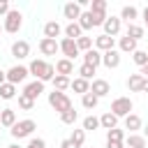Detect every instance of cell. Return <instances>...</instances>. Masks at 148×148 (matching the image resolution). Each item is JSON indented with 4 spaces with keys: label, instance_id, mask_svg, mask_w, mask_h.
<instances>
[{
    "label": "cell",
    "instance_id": "obj_1",
    "mask_svg": "<svg viewBox=\"0 0 148 148\" xmlns=\"http://www.w3.org/2000/svg\"><path fill=\"white\" fill-rule=\"evenodd\" d=\"M28 69H30V74L35 76V81L46 83V81H53V79H56V65H51V62H46V60H42V58H35V60L28 65Z\"/></svg>",
    "mask_w": 148,
    "mask_h": 148
},
{
    "label": "cell",
    "instance_id": "obj_2",
    "mask_svg": "<svg viewBox=\"0 0 148 148\" xmlns=\"http://www.w3.org/2000/svg\"><path fill=\"white\" fill-rule=\"evenodd\" d=\"M49 104L58 111V113H65V111H69V109H74L72 106V99L65 95V92H60V90H53V92H49Z\"/></svg>",
    "mask_w": 148,
    "mask_h": 148
},
{
    "label": "cell",
    "instance_id": "obj_3",
    "mask_svg": "<svg viewBox=\"0 0 148 148\" xmlns=\"http://www.w3.org/2000/svg\"><path fill=\"white\" fill-rule=\"evenodd\" d=\"M35 130H37V123H35L32 118H25V120H16V125H14L9 132H12L14 139H25V136H30Z\"/></svg>",
    "mask_w": 148,
    "mask_h": 148
},
{
    "label": "cell",
    "instance_id": "obj_4",
    "mask_svg": "<svg viewBox=\"0 0 148 148\" xmlns=\"http://www.w3.org/2000/svg\"><path fill=\"white\" fill-rule=\"evenodd\" d=\"M132 109H134V104H132L130 97H116V99L111 102V113H113L116 118H127V116L132 113Z\"/></svg>",
    "mask_w": 148,
    "mask_h": 148
},
{
    "label": "cell",
    "instance_id": "obj_5",
    "mask_svg": "<svg viewBox=\"0 0 148 148\" xmlns=\"http://www.w3.org/2000/svg\"><path fill=\"white\" fill-rule=\"evenodd\" d=\"M21 25H23V14H21L18 9H9V14L5 16V23H2L5 32H12V35H16V32L21 30Z\"/></svg>",
    "mask_w": 148,
    "mask_h": 148
},
{
    "label": "cell",
    "instance_id": "obj_6",
    "mask_svg": "<svg viewBox=\"0 0 148 148\" xmlns=\"http://www.w3.org/2000/svg\"><path fill=\"white\" fill-rule=\"evenodd\" d=\"M28 74H30L28 67H23V65H14V67L7 69V81L14 83V86H18V83H23V81L28 79Z\"/></svg>",
    "mask_w": 148,
    "mask_h": 148
},
{
    "label": "cell",
    "instance_id": "obj_7",
    "mask_svg": "<svg viewBox=\"0 0 148 148\" xmlns=\"http://www.w3.org/2000/svg\"><path fill=\"white\" fill-rule=\"evenodd\" d=\"M60 53L67 58V60H74L81 51H79V46H76V42L74 39H67V37H62L60 39Z\"/></svg>",
    "mask_w": 148,
    "mask_h": 148
},
{
    "label": "cell",
    "instance_id": "obj_8",
    "mask_svg": "<svg viewBox=\"0 0 148 148\" xmlns=\"http://www.w3.org/2000/svg\"><path fill=\"white\" fill-rule=\"evenodd\" d=\"M90 92H92L97 99H102V97H106V95L111 92V86H109V81H104V79H92Z\"/></svg>",
    "mask_w": 148,
    "mask_h": 148
},
{
    "label": "cell",
    "instance_id": "obj_9",
    "mask_svg": "<svg viewBox=\"0 0 148 148\" xmlns=\"http://www.w3.org/2000/svg\"><path fill=\"white\" fill-rule=\"evenodd\" d=\"M104 35H109V37H116L118 32H120V28H123V23H120V16H106V21H104Z\"/></svg>",
    "mask_w": 148,
    "mask_h": 148
},
{
    "label": "cell",
    "instance_id": "obj_10",
    "mask_svg": "<svg viewBox=\"0 0 148 148\" xmlns=\"http://www.w3.org/2000/svg\"><path fill=\"white\" fill-rule=\"evenodd\" d=\"M39 51H42L44 56H56V53L60 51V42H58V39L42 37V42H39Z\"/></svg>",
    "mask_w": 148,
    "mask_h": 148
},
{
    "label": "cell",
    "instance_id": "obj_11",
    "mask_svg": "<svg viewBox=\"0 0 148 148\" xmlns=\"http://www.w3.org/2000/svg\"><path fill=\"white\" fill-rule=\"evenodd\" d=\"M12 56L18 58V60L28 58V56H30V44H28L25 39H16V42L12 44Z\"/></svg>",
    "mask_w": 148,
    "mask_h": 148
},
{
    "label": "cell",
    "instance_id": "obj_12",
    "mask_svg": "<svg viewBox=\"0 0 148 148\" xmlns=\"http://www.w3.org/2000/svg\"><path fill=\"white\" fill-rule=\"evenodd\" d=\"M62 14H65V18H69V23H76L79 16H81V5L79 2H67V5H62Z\"/></svg>",
    "mask_w": 148,
    "mask_h": 148
},
{
    "label": "cell",
    "instance_id": "obj_13",
    "mask_svg": "<svg viewBox=\"0 0 148 148\" xmlns=\"http://www.w3.org/2000/svg\"><path fill=\"white\" fill-rule=\"evenodd\" d=\"M113 46H116V39L113 37H109V35H99V37H95V49L97 51H102V53H106V51H113Z\"/></svg>",
    "mask_w": 148,
    "mask_h": 148
},
{
    "label": "cell",
    "instance_id": "obj_14",
    "mask_svg": "<svg viewBox=\"0 0 148 148\" xmlns=\"http://www.w3.org/2000/svg\"><path fill=\"white\" fill-rule=\"evenodd\" d=\"M102 65L104 67H109V69H116L118 65H120V51H106V53H102Z\"/></svg>",
    "mask_w": 148,
    "mask_h": 148
},
{
    "label": "cell",
    "instance_id": "obj_15",
    "mask_svg": "<svg viewBox=\"0 0 148 148\" xmlns=\"http://www.w3.org/2000/svg\"><path fill=\"white\" fill-rule=\"evenodd\" d=\"M83 65H90V67H99L102 65V51H97V49H90V51H86L83 53Z\"/></svg>",
    "mask_w": 148,
    "mask_h": 148
},
{
    "label": "cell",
    "instance_id": "obj_16",
    "mask_svg": "<svg viewBox=\"0 0 148 148\" xmlns=\"http://www.w3.org/2000/svg\"><path fill=\"white\" fill-rule=\"evenodd\" d=\"M42 92H44V83H42V81H30V83H25V88H23V95H28L30 99H37Z\"/></svg>",
    "mask_w": 148,
    "mask_h": 148
},
{
    "label": "cell",
    "instance_id": "obj_17",
    "mask_svg": "<svg viewBox=\"0 0 148 148\" xmlns=\"http://www.w3.org/2000/svg\"><path fill=\"white\" fill-rule=\"evenodd\" d=\"M65 28L58 23V21H46L44 23V37H49V39H56V37H60V32H62Z\"/></svg>",
    "mask_w": 148,
    "mask_h": 148
},
{
    "label": "cell",
    "instance_id": "obj_18",
    "mask_svg": "<svg viewBox=\"0 0 148 148\" xmlns=\"http://www.w3.org/2000/svg\"><path fill=\"white\" fill-rule=\"evenodd\" d=\"M0 125L12 130V127L16 125V111H14V109H2V111H0Z\"/></svg>",
    "mask_w": 148,
    "mask_h": 148
},
{
    "label": "cell",
    "instance_id": "obj_19",
    "mask_svg": "<svg viewBox=\"0 0 148 148\" xmlns=\"http://www.w3.org/2000/svg\"><path fill=\"white\" fill-rule=\"evenodd\" d=\"M72 72H74V62H72V60L60 58V60L56 62V74H60V76H69Z\"/></svg>",
    "mask_w": 148,
    "mask_h": 148
},
{
    "label": "cell",
    "instance_id": "obj_20",
    "mask_svg": "<svg viewBox=\"0 0 148 148\" xmlns=\"http://www.w3.org/2000/svg\"><path fill=\"white\" fill-rule=\"evenodd\" d=\"M127 88H130V92H143V76L141 74H130Z\"/></svg>",
    "mask_w": 148,
    "mask_h": 148
},
{
    "label": "cell",
    "instance_id": "obj_21",
    "mask_svg": "<svg viewBox=\"0 0 148 148\" xmlns=\"http://www.w3.org/2000/svg\"><path fill=\"white\" fill-rule=\"evenodd\" d=\"M74 92H79L81 97L86 95V92H90V81H86V79H81V76H76L74 81H72V86H69Z\"/></svg>",
    "mask_w": 148,
    "mask_h": 148
},
{
    "label": "cell",
    "instance_id": "obj_22",
    "mask_svg": "<svg viewBox=\"0 0 148 148\" xmlns=\"http://www.w3.org/2000/svg\"><path fill=\"white\" fill-rule=\"evenodd\" d=\"M125 143H127V148H148V141L143 134H130L125 139Z\"/></svg>",
    "mask_w": 148,
    "mask_h": 148
},
{
    "label": "cell",
    "instance_id": "obj_23",
    "mask_svg": "<svg viewBox=\"0 0 148 148\" xmlns=\"http://www.w3.org/2000/svg\"><path fill=\"white\" fill-rule=\"evenodd\" d=\"M118 51H123V53H134L136 51V39H132V37H120V42H118Z\"/></svg>",
    "mask_w": 148,
    "mask_h": 148
},
{
    "label": "cell",
    "instance_id": "obj_24",
    "mask_svg": "<svg viewBox=\"0 0 148 148\" xmlns=\"http://www.w3.org/2000/svg\"><path fill=\"white\" fill-rule=\"evenodd\" d=\"M62 32H65V37H67V39H74V42L83 35V30H81V25H79V23H67Z\"/></svg>",
    "mask_w": 148,
    "mask_h": 148
},
{
    "label": "cell",
    "instance_id": "obj_25",
    "mask_svg": "<svg viewBox=\"0 0 148 148\" xmlns=\"http://www.w3.org/2000/svg\"><path fill=\"white\" fill-rule=\"evenodd\" d=\"M99 127H104V130L109 132V130L118 127V118H116V116H113L111 111H106V113H104V116L99 118Z\"/></svg>",
    "mask_w": 148,
    "mask_h": 148
},
{
    "label": "cell",
    "instance_id": "obj_26",
    "mask_svg": "<svg viewBox=\"0 0 148 148\" xmlns=\"http://www.w3.org/2000/svg\"><path fill=\"white\" fill-rule=\"evenodd\" d=\"M125 130H130V134H136V130H141V118L136 113H130L125 118Z\"/></svg>",
    "mask_w": 148,
    "mask_h": 148
},
{
    "label": "cell",
    "instance_id": "obj_27",
    "mask_svg": "<svg viewBox=\"0 0 148 148\" xmlns=\"http://www.w3.org/2000/svg\"><path fill=\"white\" fill-rule=\"evenodd\" d=\"M139 16V9L136 7H132V5H125L123 9H120V18H125L127 21V25L130 23H134V18Z\"/></svg>",
    "mask_w": 148,
    "mask_h": 148
},
{
    "label": "cell",
    "instance_id": "obj_28",
    "mask_svg": "<svg viewBox=\"0 0 148 148\" xmlns=\"http://www.w3.org/2000/svg\"><path fill=\"white\" fill-rule=\"evenodd\" d=\"M125 35L139 42V39H143V35H146V28H143V25H136V23H130V25H127V32H125Z\"/></svg>",
    "mask_w": 148,
    "mask_h": 148
},
{
    "label": "cell",
    "instance_id": "obj_29",
    "mask_svg": "<svg viewBox=\"0 0 148 148\" xmlns=\"http://www.w3.org/2000/svg\"><path fill=\"white\" fill-rule=\"evenodd\" d=\"M69 86H72V79H69V76H60V74H56V79H53V90L65 92Z\"/></svg>",
    "mask_w": 148,
    "mask_h": 148
},
{
    "label": "cell",
    "instance_id": "obj_30",
    "mask_svg": "<svg viewBox=\"0 0 148 148\" xmlns=\"http://www.w3.org/2000/svg\"><path fill=\"white\" fill-rule=\"evenodd\" d=\"M0 97H2V99H14V97H16V86L9 83V81L2 83V86H0Z\"/></svg>",
    "mask_w": 148,
    "mask_h": 148
},
{
    "label": "cell",
    "instance_id": "obj_31",
    "mask_svg": "<svg viewBox=\"0 0 148 148\" xmlns=\"http://www.w3.org/2000/svg\"><path fill=\"white\" fill-rule=\"evenodd\" d=\"M88 12L106 16V0H92V2H90V9H88Z\"/></svg>",
    "mask_w": 148,
    "mask_h": 148
},
{
    "label": "cell",
    "instance_id": "obj_32",
    "mask_svg": "<svg viewBox=\"0 0 148 148\" xmlns=\"http://www.w3.org/2000/svg\"><path fill=\"white\" fill-rule=\"evenodd\" d=\"M76 23L81 25V30H90V28H95V25H92V16H90V12H81V16H79Z\"/></svg>",
    "mask_w": 148,
    "mask_h": 148
},
{
    "label": "cell",
    "instance_id": "obj_33",
    "mask_svg": "<svg viewBox=\"0 0 148 148\" xmlns=\"http://www.w3.org/2000/svg\"><path fill=\"white\" fill-rule=\"evenodd\" d=\"M76 46H79V51H90V49H95V42L90 39V37H86V35H81L79 39H76Z\"/></svg>",
    "mask_w": 148,
    "mask_h": 148
},
{
    "label": "cell",
    "instance_id": "obj_34",
    "mask_svg": "<svg viewBox=\"0 0 148 148\" xmlns=\"http://www.w3.org/2000/svg\"><path fill=\"white\" fill-rule=\"evenodd\" d=\"M132 60L139 65V67H143V65H148V51H141V49H136L134 53H132Z\"/></svg>",
    "mask_w": 148,
    "mask_h": 148
},
{
    "label": "cell",
    "instance_id": "obj_35",
    "mask_svg": "<svg viewBox=\"0 0 148 148\" xmlns=\"http://www.w3.org/2000/svg\"><path fill=\"white\" fill-rule=\"evenodd\" d=\"M81 104H83V109H95V106L99 104V99H97L92 92H86V95L81 97Z\"/></svg>",
    "mask_w": 148,
    "mask_h": 148
},
{
    "label": "cell",
    "instance_id": "obj_36",
    "mask_svg": "<svg viewBox=\"0 0 148 148\" xmlns=\"http://www.w3.org/2000/svg\"><path fill=\"white\" fill-rule=\"evenodd\" d=\"M18 106H21L23 111H32V109H35V99H30L28 95L21 92V95H18Z\"/></svg>",
    "mask_w": 148,
    "mask_h": 148
},
{
    "label": "cell",
    "instance_id": "obj_37",
    "mask_svg": "<svg viewBox=\"0 0 148 148\" xmlns=\"http://www.w3.org/2000/svg\"><path fill=\"white\" fill-rule=\"evenodd\" d=\"M76 118H79V113H76L74 109H69V111L60 113V120H62L65 125H74V123H76Z\"/></svg>",
    "mask_w": 148,
    "mask_h": 148
},
{
    "label": "cell",
    "instance_id": "obj_38",
    "mask_svg": "<svg viewBox=\"0 0 148 148\" xmlns=\"http://www.w3.org/2000/svg\"><path fill=\"white\" fill-rule=\"evenodd\" d=\"M97 127H99V118H95V116H86V118H83V130H86V132L97 130Z\"/></svg>",
    "mask_w": 148,
    "mask_h": 148
},
{
    "label": "cell",
    "instance_id": "obj_39",
    "mask_svg": "<svg viewBox=\"0 0 148 148\" xmlns=\"http://www.w3.org/2000/svg\"><path fill=\"white\" fill-rule=\"evenodd\" d=\"M106 141H125V132L118 130V127H113V130L106 132Z\"/></svg>",
    "mask_w": 148,
    "mask_h": 148
},
{
    "label": "cell",
    "instance_id": "obj_40",
    "mask_svg": "<svg viewBox=\"0 0 148 148\" xmlns=\"http://www.w3.org/2000/svg\"><path fill=\"white\" fill-rule=\"evenodd\" d=\"M92 74H95V67H90V65H81V67H79V76H81V79L90 81Z\"/></svg>",
    "mask_w": 148,
    "mask_h": 148
},
{
    "label": "cell",
    "instance_id": "obj_41",
    "mask_svg": "<svg viewBox=\"0 0 148 148\" xmlns=\"http://www.w3.org/2000/svg\"><path fill=\"white\" fill-rule=\"evenodd\" d=\"M69 139H72V141H74V143L81 148V146H83V141H86V130H74Z\"/></svg>",
    "mask_w": 148,
    "mask_h": 148
},
{
    "label": "cell",
    "instance_id": "obj_42",
    "mask_svg": "<svg viewBox=\"0 0 148 148\" xmlns=\"http://www.w3.org/2000/svg\"><path fill=\"white\" fill-rule=\"evenodd\" d=\"M25 148H46V143H44V139H39V136H37V139H30Z\"/></svg>",
    "mask_w": 148,
    "mask_h": 148
},
{
    "label": "cell",
    "instance_id": "obj_43",
    "mask_svg": "<svg viewBox=\"0 0 148 148\" xmlns=\"http://www.w3.org/2000/svg\"><path fill=\"white\" fill-rule=\"evenodd\" d=\"M9 9H12V7H9V2H7V0H0V16H7V14H9Z\"/></svg>",
    "mask_w": 148,
    "mask_h": 148
},
{
    "label": "cell",
    "instance_id": "obj_44",
    "mask_svg": "<svg viewBox=\"0 0 148 148\" xmlns=\"http://www.w3.org/2000/svg\"><path fill=\"white\" fill-rule=\"evenodd\" d=\"M106 148H125V141H106Z\"/></svg>",
    "mask_w": 148,
    "mask_h": 148
},
{
    "label": "cell",
    "instance_id": "obj_45",
    "mask_svg": "<svg viewBox=\"0 0 148 148\" xmlns=\"http://www.w3.org/2000/svg\"><path fill=\"white\" fill-rule=\"evenodd\" d=\"M60 148H79L72 139H62V143H60Z\"/></svg>",
    "mask_w": 148,
    "mask_h": 148
},
{
    "label": "cell",
    "instance_id": "obj_46",
    "mask_svg": "<svg viewBox=\"0 0 148 148\" xmlns=\"http://www.w3.org/2000/svg\"><path fill=\"white\" fill-rule=\"evenodd\" d=\"M139 74H141V76H143V79H148V65H143V67H141V72H139Z\"/></svg>",
    "mask_w": 148,
    "mask_h": 148
},
{
    "label": "cell",
    "instance_id": "obj_47",
    "mask_svg": "<svg viewBox=\"0 0 148 148\" xmlns=\"http://www.w3.org/2000/svg\"><path fill=\"white\" fill-rule=\"evenodd\" d=\"M2 83H7V72L0 69V86H2Z\"/></svg>",
    "mask_w": 148,
    "mask_h": 148
},
{
    "label": "cell",
    "instance_id": "obj_48",
    "mask_svg": "<svg viewBox=\"0 0 148 148\" xmlns=\"http://www.w3.org/2000/svg\"><path fill=\"white\" fill-rule=\"evenodd\" d=\"M143 23H146V28H148V5L143 7Z\"/></svg>",
    "mask_w": 148,
    "mask_h": 148
},
{
    "label": "cell",
    "instance_id": "obj_49",
    "mask_svg": "<svg viewBox=\"0 0 148 148\" xmlns=\"http://www.w3.org/2000/svg\"><path fill=\"white\" fill-rule=\"evenodd\" d=\"M143 92H148V79H143Z\"/></svg>",
    "mask_w": 148,
    "mask_h": 148
},
{
    "label": "cell",
    "instance_id": "obj_50",
    "mask_svg": "<svg viewBox=\"0 0 148 148\" xmlns=\"http://www.w3.org/2000/svg\"><path fill=\"white\" fill-rule=\"evenodd\" d=\"M143 136H146V141H148V125L143 127Z\"/></svg>",
    "mask_w": 148,
    "mask_h": 148
},
{
    "label": "cell",
    "instance_id": "obj_51",
    "mask_svg": "<svg viewBox=\"0 0 148 148\" xmlns=\"http://www.w3.org/2000/svg\"><path fill=\"white\" fill-rule=\"evenodd\" d=\"M7 148H23V146H18V143H9Z\"/></svg>",
    "mask_w": 148,
    "mask_h": 148
},
{
    "label": "cell",
    "instance_id": "obj_52",
    "mask_svg": "<svg viewBox=\"0 0 148 148\" xmlns=\"http://www.w3.org/2000/svg\"><path fill=\"white\" fill-rule=\"evenodd\" d=\"M2 30H5V28H2V25H0V32H2Z\"/></svg>",
    "mask_w": 148,
    "mask_h": 148
},
{
    "label": "cell",
    "instance_id": "obj_53",
    "mask_svg": "<svg viewBox=\"0 0 148 148\" xmlns=\"http://www.w3.org/2000/svg\"><path fill=\"white\" fill-rule=\"evenodd\" d=\"M0 127H2V125H0Z\"/></svg>",
    "mask_w": 148,
    "mask_h": 148
}]
</instances>
